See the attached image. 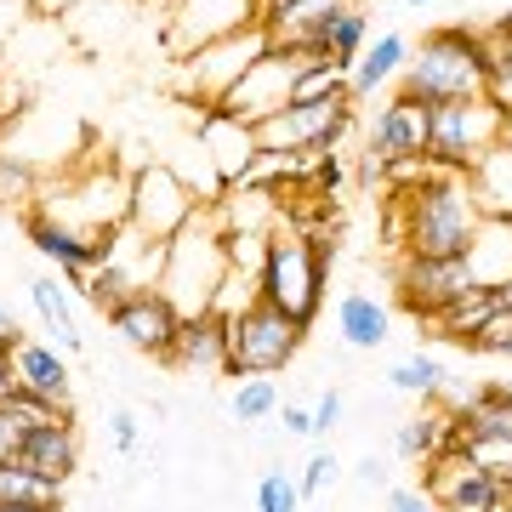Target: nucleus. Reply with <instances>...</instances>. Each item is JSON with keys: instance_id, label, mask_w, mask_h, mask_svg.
<instances>
[{"instance_id": "nucleus-1", "label": "nucleus", "mask_w": 512, "mask_h": 512, "mask_svg": "<svg viewBox=\"0 0 512 512\" xmlns=\"http://www.w3.org/2000/svg\"><path fill=\"white\" fill-rule=\"evenodd\" d=\"M478 222H484V205L473 194V177L427 160V177L393 188L387 239H404V251L416 256H467Z\"/></svg>"}, {"instance_id": "nucleus-2", "label": "nucleus", "mask_w": 512, "mask_h": 512, "mask_svg": "<svg viewBox=\"0 0 512 512\" xmlns=\"http://www.w3.org/2000/svg\"><path fill=\"white\" fill-rule=\"evenodd\" d=\"M404 97H416L427 109L490 97V35H478V29L421 35L410 46V63H404Z\"/></svg>"}, {"instance_id": "nucleus-3", "label": "nucleus", "mask_w": 512, "mask_h": 512, "mask_svg": "<svg viewBox=\"0 0 512 512\" xmlns=\"http://www.w3.org/2000/svg\"><path fill=\"white\" fill-rule=\"evenodd\" d=\"M222 234H228V228H222L217 200H200L194 205V217L165 239V268H160V285H154V291L183 313V319L211 313V291H217V279L228 274Z\"/></svg>"}, {"instance_id": "nucleus-4", "label": "nucleus", "mask_w": 512, "mask_h": 512, "mask_svg": "<svg viewBox=\"0 0 512 512\" xmlns=\"http://www.w3.org/2000/svg\"><path fill=\"white\" fill-rule=\"evenodd\" d=\"M262 302H274L285 319L296 325H313V313L325 302V245L302 228H279L268 239V262H262Z\"/></svg>"}, {"instance_id": "nucleus-5", "label": "nucleus", "mask_w": 512, "mask_h": 512, "mask_svg": "<svg viewBox=\"0 0 512 512\" xmlns=\"http://www.w3.org/2000/svg\"><path fill=\"white\" fill-rule=\"evenodd\" d=\"M302 342H308V325L285 319L274 302H251L245 313L228 319V365H222V376H234V382L279 376L302 353Z\"/></svg>"}, {"instance_id": "nucleus-6", "label": "nucleus", "mask_w": 512, "mask_h": 512, "mask_svg": "<svg viewBox=\"0 0 512 512\" xmlns=\"http://www.w3.org/2000/svg\"><path fill=\"white\" fill-rule=\"evenodd\" d=\"M507 131V109L495 97H467V103H439L433 131H427V160L444 171H473Z\"/></svg>"}, {"instance_id": "nucleus-7", "label": "nucleus", "mask_w": 512, "mask_h": 512, "mask_svg": "<svg viewBox=\"0 0 512 512\" xmlns=\"http://www.w3.org/2000/svg\"><path fill=\"white\" fill-rule=\"evenodd\" d=\"M262 52H268V35H262V23H251V29H239V35H222V40H211V46H200V52L177 57V86H188L183 92L188 103L217 109L222 92H228Z\"/></svg>"}, {"instance_id": "nucleus-8", "label": "nucleus", "mask_w": 512, "mask_h": 512, "mask_svg": "<svg viewBox=\"0 0 512 512\" xmlns=\"http://www.w3.org/2000/svg\"><path fill=\"white\" fill-rule=\"evenodd\" d=\"M353 131V97H330V103H285L256 126L262 148H285V154H330L342 148Z\"/></svg>"}, {"instance_id": "nucleus-9", "label": "nucleus", "mask_w": 512, "mask_h": 512, "mask_svg": "<svg viewBox=\"0 0 512 512\" xmlns=\"http://www.w3.org/2000/svg\"><path fill=\"white\" fill-rule=\"evenodd\" d=\"M421 495L433 501L439 512H507L512 507V484L507 478L473 467L467 456L444 450V456H427L421 461Z\"/></svg>"}, {"instance_id": "nucleus-10", "label": "nucleus", "mask_w": 512, "mask_h": 512, "mask_svg": "<svg viewBox=\"0 0 512 512\" xmlns=\"http://www.w3.org/2000/svg\"><path fill=\"white\" fill-rule=\"evenodd\" d=\"M319 52H296V46H268V52L256 57L251 69L239 74L234 86L222 92L217 109L239 114V120H251V126H262L268 114H279L285 103H291V86H296V74H302V63Z\"/></svg>"}, {"instance_id": "nucleus-11", "label": "nucleus", "mask_w": 512, "mask_h": 512, "mask_svg": "<svg viewBox=\"0 0 512 512\" xmlns=\"http://www.w3.org/2000/svg\"><path fill=\"white\" fill-rule=\"evenodd\" d=\"M393 285H399V302L416 313V319H433L444 302H456V296L473 285V268H467V256H416V251H404Z\"/></svg>"}, {"instance_id": "nucleus-12", "label": "nucleus", "mask_w": 512, "mask_h": 512, "mask_svg": "<svg viewBox=\"0 0 512 512\" xmlns=\"http://www.w3.org/2000/svg\"><path fill=\"white\" fill-rule=\"evenodd\" d=\"M194 205H200V194H194L177 171H165V165H148V171L131 177V222H137L148 239H171L188 217H194Z\"/></svg>"}, {"instance_id": "nucleus-13", "label": "nucleus", "mask_w": 512, "mask_h": 512, "mask_svg": "<svg viewBox=\"0 0 512 512\" xmlns=\"http://www.w3.org/2000/svg\"><path fill=\"white\" fill-rule=\"evenodd\" d=\"M109 325L126 348H137V353H148V359L165 365L171 348H177V336H183V313L171 308L160 291H131L120 308H109Z\"/></svg>"}, {"instance_id": "nucleus-14", "label": "nucleus", "mask_w": 512, "mask_h": 512, "mask_svg": "<svg viewBox=\"0 0 512 512\" xmlns=\"http://www.w3.org/2000/svg\"><path fill=\"white\" fill-rule=\"evenodd\" d=\"M251 23H256V0H177L165 40H171L177 57H188V52H200V46H211V40H222V35L251 29Z\"/></svg>"}, {"instance_id": "nucleus-15", "label": "nucleus", "mask_w": 512, "mask_h": 512, "mask_svg": "<svg viewBox=\"0 0 512 512\" xmlns=\"http://www.w3.org/2000/svg\"><path fill=\"white\" fill-rule=\"evenodd\" d=\"M359 0H262L256 6V23L268 46H296V52H319V35H325L330 18L353 12ZM325 57V52H319Z\"/></svg>"}, {"instance_id": "nucleus-16", "label": "nucleus", "mask_w": 512, "mask_h": 512, "mask_svg": "<svg viewBox=\"0 0 512 512\" xmlns=\"http://www.w3.org/2000/svg\"><path fill=\"white\" fill-rule=\"evenodd\" d=\"M194 137H200V154H205V165H211V177H217L222 188L245 183L256 148H262V143H256L251 120H239V114H228V109H205Z\"/></svg>"}, {"instance_id": "nucleus-17", "label": "nucleus", "mask_w": 512, "mask_h": 512, "mask_svg": "<svg viewBox=\"0 0 512 512\" xmlns=\"http://www.w3.org/2000/svg\"><path fill=\"white\" fill-rule=\"evenodd\" d=\"M6 461H18L23 473H40V478H52V484H69L74 467H80L74 421L57 416V421H40V427L18 433V439H12V450H6Z\"/></svg>"}, {"instance_id": "nucleus-18", "label": "nucleus", "mask_w": 512, "mask_h": 512, "mask_svg": "<svg viewBox=\"0 0 512 512\" xmlns=\"http://www.w3.org/2000/svg\"><path fill=\"white\" fill-rule=\"evenodd\" d=\"M427 131H433V109L399 92L393 103L376 109L365 143L376 148V154H387V160H427Z\"/></svg>"}, {"instance_id": "nucleus-19", "label": "nucleus", "mask_w": 512, "mask_h": 512, "mask_svg": "<svg viewBox=\"0 0 512 512\" xmlns=\"http://www.w3.org/2000/svg\"><path fill=\"white\" fill-rule=\"evenodd\" d=\"M23 234H29V245H35L46 262H57L63 274H86V268L103 262L114 228H109V234H86V228H69V222H52V217H40V211H29Z\"/></svg>"}, {"instance_id": "nucleus-20", "label": "nucleus", "mask_w": 512, "mask_h": 512, "mask_svg": "<svg viewBox=\"0 0 512 512\" xmlns=\"http://www.w3.org/2000/svg\"><path fill=\"white\" fill-rule=\"evenodd\" d=\"M512 302L501 291H490V285H467V291L456 296V302H444L427 325H433V336H444V342H456V348H478V336L490 330L495 313H507Z\"/></svg>"}, {"instance_id": "nucleus-21", "label": "nucleus", "mask_w": 512, "mask_h": 512, "mask_svg": "<svg viewBox=\"0 0 512 512\" xmlns=\"http://www.w3.org/2000/svg\"><path fill=\"white\" fill-rule=\"evenodd\" d=\"M6 370L18 387H35L40 399L69 404V365H63V348L57 342H35V336H18L6 348Z\"/></svg>"}, {"instance_id": "nucleus-22", "label": "nucleus", "mask_w": 512, "mask_h": 512, "mask_svg": "<svg viewBox=\"0 0 512 512\" xmlns=\"http://www.w3.org/2000/svg\"><path fill=\"white\" fill-rule=\"evenodd\" d=\"M467 268H473V285L507 291L512 285V217H484L478 222L473 245H467Z\"/></svg>"}, {"instance_id": "nucleus-23", "label": "nucleus", "mask_w": 512, "mask_h": 512, "mask_svg": "<svg viewBox=\"0 0 512 512\" xmlns=\"http://www.w3.org/2000/svg\"><path fill=\"white\" fill-rule=\"evenodd\" d=\"M171 370H222L228 365V319L222 313H200V319H183V336L165 359Z\"/></svg>"}, {"instance_id": "nucleus-24", "label": "nucleus", "mask_w": 512, "mask_h": 512, "mask_svg": "<svg viewBox=\"0 0 512 512\" xmlns=\"http://www.w3.org/2000/svg\"><path fill=\"white\" fill-rule=\"evenodd\" d=\"M404 63H410V40L399 35V29H387V35L365 40V52H359V63L348 69V86L353 97H370V92H382L387 80H399Z\"/></svg>"}, {"instance_id": "nucleus-25", "label": "nucleus", "mask_w": 512, "mask_h": 512, "mask_svg": "<svg viewBox=\"0 0 512 512\" xmlns=\"http://www.w3.org/2000/svg\"><path fill=\"white\" fill-rule=\"evenodd\" d=\"M29 302H35L40 325H46V336H52L63 353H80V325H74V302H69V285L63 279H46L35 274L29 279Z\"/></svg>"}, {"instance_id": "nucleus-26", "label": "nucleus", "mask_w": 512, "mask_h": 512, "mask_svg": "<svg viewBox=\"0 0 512 512\" xmlns=\"http://www.w3.org/2000/svg\"><path fill=\"white\" fill-rule=\"evenodd\" d=\"M336 330H342V342L348 348H359V353H376L387 342V308L376 302V296H365V291H348L342 296V308H336Z\"/></svg>"}, {"instance_id": "nucleus-27", "label": "nucleus", "mask_w": 512, "mask_h": 512, "mask_svg": "<svg viewBox=\"0 0 512 512\" xmlns=\"http://www.w3.org/2000/svg\"><path fill=\"white\" fill-rule=\"evenodd\" d=\"M444 450H450V410H444V416H410L399 433H393V456L416 461V467L427 456H444Z\"/></svg>"}, {"instance_id": "nucleus-28", "label": "nucleus", "mask_w": 512, "mask_h": 512, "mask_svg": "<svg viewBox=\"0 0 512 512\" xmlns=\"http://www.w3.org/2000/svg\"><path fill=\"white\" fill-rule=\"evenodd\" d=\"M365 40H370V18L353 6V12H342V18H330L325 23V35H319V52L336 63V69L348 74L353 63H359V52H365Z\"/></svg>"}, {"instance_id": "nucleus-29", "label": "nucleus", "mask_w": 512, "mask_h": 512, "mask_svg": "<svg viewBox=\"0 0 512 512\" xmlns=\"http://www.w3.org/2000/svg\"><path fill=\"white\" fill-rule=\"evenodd\" d=\"M0 501H12V507H40V512H57L63 501V484L40 473H23L18 461H0Z\"/></svg>"}, {"instance_id": "nucleus-30", "label": "nucleus", "mask_w": 512, "mask_h": 512, "mask_svg": "<svg viewBox=\"0 0 512 512\" xmlns=\"http://www.w3.org/2000/svg\"><path fill=\"white\" fill-rule=\"evenodd\" d=\"M279 382L274 376H245V382L234 387V399H228V416L239 421V427H256V421L279 416Z\"/></svg>"}, {"instance_id": "nucleus-31", "label": "nucleus", "mask_w": 512, "mask_h": 512, "mask_svg": "<svg viewBox=\"0 0 512 512\" xmlns=\"http://www.w3.org/2000/svg\"><path fill=\"white\" fill-rule=\"evenodd\" d=\"M387 382L399 393H416V399H439L444 393V365L433 353H404L399 365H387Z\"/></svg>"}, {"instance_id": "nucleus-32", "label": "nucleus", "mask_w": 512, "mask_h": 512, "mask_svg": "<svg viewBox=\"0 0 512 512\" xmlns=\"http://www.w3.org/2000/svg\"><path fill=\"white\" fill-rule=\"evenodd\" d=\"M40 194V171L18 154H0V211H29Z\"/></svg>"}, {"instance_id": "nucleus-33", "label": "nucleus", "mask_w": 512, "mask_h": 512, "mask_svg": "<svg viewBox=\"0 0 512 512\" xmlns=\"http://www.w3.org/2000/svg\"><path fill=\"white\" fill-rule=\"evenodd\" d=\"M256 512H302V490L285 473H262L256 478Z\"/></svg>"}, {"instance_id": "nucleus-34", "label": "nucleus", "mask_w": 512, "mask_h": 512, "mask_svg": "<svg viewBox=\"0 0 512 512\" xmlns=\"http://www.w3.org/2000/svg\"><path fill=\"white\" fill-rule=\"evenodd\" d=\"M325 484H336V456L319 450V456H308V467H302V478H296V490H302V501H308V495H319Z\"/></svg>"}, {"instance_id": "nucleus-35", "label": "nucleus", "mask_w": 512, "mask_h": 512, "mask_svg": "<svg viewBox=\"0 0 512 512\" xmlns=\"http://www.w3.org/2000/svg\"><path fill=\"white\" fill-rule=\"evenodd\" d=\"M336 421H342V393H336V387H325V393H319V404H313V439L336 433Z\"/></svg>"}, {"instance_id": "nucleus-36", "label": "nucleus", "mask_w": 512, "mask_h": 512, "mask_svg": "<svg viewBox=\"0 0 512 512\" xmlns=\"http://www.w3.org/2000/svg\"><path fill=\"white\" fill-rule=\"evenodd\" d=\"M279 421H285V433H296V439H313V410L302 399L279 404Z\"/></svg>"}, {"instance_id": "nucleus-37", "label": "nucleus", "mask_w": 512, "mask_h": 512, "mask_svg": "<svg viewBox=\"0 0 512 512\" xmlns=\"http://www.w3.org/2000/svg\"><path fill=\"white\" fill-rule=\"evenodd\" d=\"M109 433H114V450H120V456H137V421H131V410H114Z\"/></svg>"}, {"instance_id": "nucleus-38", "label": "nucleus", "mask_w": 512, "mask_h": 512, "mask_svg": "<svg viewBox=\"0 0 512 512\" xmlns=\"http://www.w3.org/2000/svg\"><path fill=\"white\" fill-rule=\"evenodd\" d=\"M359 183H365V188H382L387 183V154H376L370 143H365V154H359Z\"/></svg>"}, {"instance_id": "nucleus-39", "label": "nucleus", "mask_w": 512, "mask_h": 512, "mask_svg": "<svg viewBox=\"0 0 512 512\" xmlns=\"http://www.w3.org/2000/svg\"><path fill=\"white\" fill-rule=\"evenodd\" d=\"M387 512H439L421 490H387Z\"/></svg>"}, {"instance_id": "nucleus-40", "label": "nucleus", "mask_w": 512, "mask_h": 512, "mask_svg": "<svg viewBox=\"0 0 512 512\" xmlns=\"http://www.w3.org/2000/svg\"><path fill=\"white\" fill-rule=\"evenodd\" d=\"M484 35H490V40H512V6H507V12H501L495 23H490V29H484Z\"/></svg>"}, {"instance_id": "nucleus-41", "label": "nucleus", "mask_w": 512, "mask_h": 512, "mask_svg": "<svg viewBox=\"0 0 512 512\" xmlns=\"http://www.w3.org/2000/svg\"><path fill=\"white\" fill-rule=\"evenodd\" d=\"M359 478H365V484H387V467L382 461H359Z\"/></svg>"}, {"instance_id": "nucleus-42", "label": "nucleus", "mask_w": 512, "mask_h": 512, "mask_svg": "<svg viewBox=\"0 0 512 512\" xmlns=\"http://www.w3.org/2000/svg\"><path fill=\"white\" fill-rule=\"evenodd\" d=\"M12 342H18V325H12V313L0 308V348H12Z\"/></svg>"}, {"instance_id": "nucleus-43", "label": "nucleus", "mask_w": 512, "mask_h": 512, "mask_svg": "<svg viewBox=\"0 0 512 512\" xmlns=\"http://www.w3.org/2000/svg\"><path fill=\"white\" fill-rule=\"evenodd\" d=\"M6 387H12V370H6V359H0V393H6Z\"/></svg>"}, {"instance_id": "nucleus-44", "label": "nucleus", "mask_w": 512, "mask_h": 512, "mask_svg": "<svg viewBox=\"0 0 512 512\" xmlns=\"http://www.w3.org/2000/svg\"><path fill=\"white\" fill-rule=\"evenodd\" d=\"M501 148H512V114H507V131H501Z\"/></svg>"}, {"instance_id": "nucleus-45", "label": "nucleus", "mask_w": 512, "mask_h": 512, "mask_svg": "<svg viewBox=\"0 0 512 512\" xmlns=\"http://www.w3.org/2000/svg\"><path fill=\"white\" fill-rule=\"evenodd\" d=\"M501 296H507V302H512V285H507V291H501Z\"/></svg>"}, {"instance_id": "nucleus-46", "label": "nucleus", "mask_w": 512, "mask_h": 512, "mask_svg": "<svg viewBox=\"0 0 512 512\" xmlns=\"http://www.w3.org/2000/svg\"><path fill=\"white\" fill-rule=\"evenodd\" d=\"M410 6H427V0H410Z\"/></svg>"}, {"instance_id": "nucleus-47", "label": "nucleus", "mask_w": 512, "mask_h": 512, "mask_svg": "<svg viewBox=\"0 0 512 512\" xmlns=\"http://www.w3.org/2000/svg\"><path fill=\"white\" fill-rule=\"evenodd\" d=\"M256 6H262V0H256Z\"/></svg>"}, {"instance_id": "nucleus-48", "label": "nucleus", "mask_w": 512, "mask_h": 512, "mask_svg": "<svg viewBox=\"0 0 512 512\" xmlns=\"http://www.w3.org/2000/svg\"><path fill=\"white\" fill-rule=\"evenodd\" d=\"M507 484H512V478H507Z\"/></svg>"}, {"instance_id": "nucleus-49", "label": "nucleus", "mask_w": 512, "mask_h": 512, "mask_svg": "<svg viewBox=\"0 0 512 512\" xmlns=\"http://www.w3.org/2000/svg\"><path fill=\"white\" fill-rule=\"evenodd\" d=\"M507 512H512V507H507Z\"/></svg>"}]
</instances>
